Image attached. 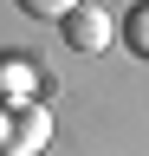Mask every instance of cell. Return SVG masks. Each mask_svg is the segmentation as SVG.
<instances>
[{
	"label": "cell",
	"mask_w": 149,
	"mask_h": 156,
	"mask_svg": "<svg viewBox=\"0 0 149 156\" xmlns=\"http://www.w3.org/2000/svg\"><path fill=\"white\" fill-rule=\"evenodd\" d=\"M130 46H136V52H149V7H136V13H130Z\"/></svg>",
	"instance_id": "277c9868"
},
{
	"label": "cell",
	"mask_w": 149,
	"mask_h": 156,
	"mask_svg": "<svg viewBox=\"0 0 149 156\" xmlns=\"http://www.w3.org/2000/svg\"><path fill=\"white\" fill-rule=\"evenodd\" d=\"M52 143V124H46V111L39 104H26L20 117H13V130H7V156H39Z\"/></svg>",
	"instance_id": "7a4b0ae2"
},
{
	"label": "cell",
	"mask_w": 149,
	"mask_h": 156,
	"mask_svg": "<svg viewBox=\"0 0 149 156\" xmlns=\"http://www.w3.org/2000/svg\"><path fill=\"white\" fill-rule=\"evenodd\" d=\"M78 7H84V0H20V13H32V20H59V26H65Z\"/></svg>",
	"instance_id": "3957f363"
},
{
	"label": "cell",
	"mask_w": 149,
	"mask_h": 156,
	"mask_svg": "<svg viewBox=\"0 0 149 156\" xmlns=\"http://www.w3.org/2000/svg\"><path fill=\"white\" fill-rule=\"evenodd\" d=\"M65 39H71L78 52H104L110 39H117V20H110L104 7H91V0H84V7H78V13L65 20Z\"/></svg>",
	"instance_id": "6da1fadb"
}]
</instances>
